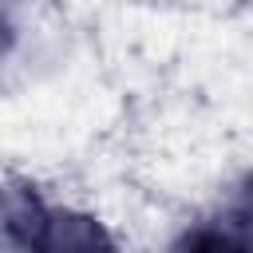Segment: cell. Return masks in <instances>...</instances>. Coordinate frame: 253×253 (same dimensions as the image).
Listing matches in <instances>:
<instances>
[{
    "label": "cell",
    "mask_w": 253,
    "mask_h": 253,
    "mask_svg": "<svg viewBox=\"0 0 253 253\" xmlns=\"http://www.w3.org/2000/svg\"><path fill=\"white\" fill-rule=\"evenodd\" d=\"M107 241L95 221L55 213L40 202L36 190L28 186H8L0 190V245H20V249H71V245H95Z\"/></svg>",
    "instance_id": "6da1fadb"
},
{
    "label": "cell",
    "mask_w": 253,
    "mask_h": 253,
    "mask_svg": "<svg viewBox=\"0 0 253 253\" xmlns=\"http://www.w3.org/2000/svg\"><path fill=\"white\" fill-rule=\"evenodd\" d=\"M182 245H229V249H253V174L237 186L233 202L213 217V229H198L186 233Z\"/></svg>",
    "instance_id": "7a4b0ae2"
}]
</instances>
